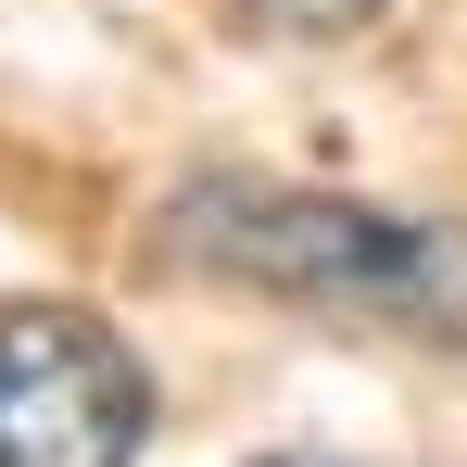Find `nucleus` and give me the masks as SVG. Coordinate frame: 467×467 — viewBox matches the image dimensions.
<instances>
[{
    "mask_svg": "<svg viewBox=\"0 0 467 467\" xmlns=\"http://www.w3.org/2000/svg\"><path fill=\"white\" fill-rule=\"evenodd\" d=\"M152 240L177 278L467 354V228L455 215H391V202L304 190V177H177Z\"/></svg>",
    "mask_w": 467,
    "mask_h": 467,
    "instance_id": "f257e3e1",
    "label": "nucleus"
},
{
    "mask_svg": "<svg viewBox=\"0 0 467 467\" xmlns=\"http://www.w3.org/2000/svg\"><path fill=\"white\" fill-rule=\"evenodd\" d=\"M152 442V367L88 304L0 316V467H140Z\"/></svg>",
    "mask_w": 467,
    "mask_h": 467,
    "instance_id": "f03ea898",
    "label": "nucleus"
},
{
    "mask_svg": "<svg viewBox=\"0 0 467 467\" xmlns=\"http://www.w3.org/2000/svg\"><path fill=\"white\" fill-rule=\"evenodd\" d=\"M253 26H278V38H341V26H367L379 0H240Z\"/></svg>",
    "mask_w": 467,
    "mask_h": 467,
    "instance_id": "7ed1b4c3",
    "label": "nucleus"
},
{
    "mask_svg": "<svg viewBox=\"0 0 467 467\" xmlns=\"http://www.w3.org/2000/svg\"><path fill=\"white\" fill-rule=\"evenodd\" d=\"M253 467H354V455H253Z\"/></svg>",
    "mask_w": 467,
    "mask_h": 467,
    "instance_id": "20e7f679",
    "label": "nucleus"
}]
</instances>
